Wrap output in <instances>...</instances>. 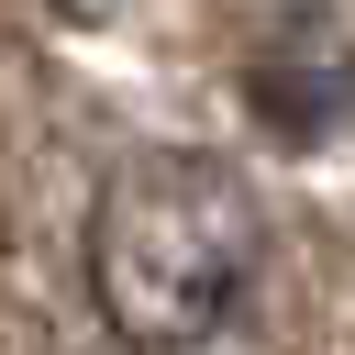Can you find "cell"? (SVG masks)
<instances>
[{
  "label": "cell",
  "instance_id": "6da1fadb",
  "mask_svg": "<svg viewBox=\"0 0 355 355\" xmlns=\"http://www.w3.org/2000/svg\"><path fill=\"white\" fill-rule=\"evenodd\" d=\"M266 266V211L211 144H144L89 200V300L133 355L211 344Z\"/></svg>",
  "mask_w": 355,
  "mask_h": 355
},
{
  "label": "cell",
  "instance_id": "7a4b0ae2",
  "mask_svg": "<svg viewBox=\"0 0 355 355\" xmlns=\"http://www.w3.org/2000/svg\"><path fill=\"white\" fill-rule=\"evenodd\" d=\"M244 89H255V122L277 133V144H311V133H333L344 122V89H355V55L300 11L277 44H255L244 55Z\"/></svg>",
  "mask_w": 355,
  "mask_h": 355
}]
</instances>
